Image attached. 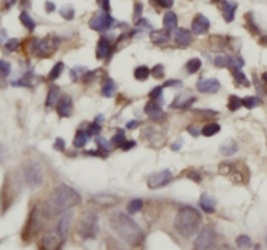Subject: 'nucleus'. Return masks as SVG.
<instances>
[{"label":"nucleus","instance_id":"473e14b6","mask_svg":"<svg viewBox=\"0 0 267 250\" xmlns=\"http://www.w3.org/2000/svg\"><path fill=\"white\" fill-rule=\"evenodd\" d=\"M151 75V72L146 65H141V67H137L134 71V77L138 80V81H145L149 78V76Z\"/></svg>","mask_w":267,"mask_h":250},{"label":"nucleus","instance_id":"c9c22d12","mask_svg":"<svg viewBox=\"0 0 267 250\" xmlns=\"http://www.w3.org/2000/svg\"><path fill=\"white\" fill-rule=\"evenodd\" d=\"M63 71H64V63H63V61H59V63H56V64L54 65V68L50 71V73H48V78H50L51 81H54V80L60 77L61 72Z\"/></svg>","mask_w":267,"mask_h":250},{"label":"nucleus","instance_id":"6ab92c4d","mask_svg":"<svg viewBox=\"0 0 267 250\" xmlns=\"http://www.w3.org/2000/svg\"><path fill=\"white\" fill-rule=\"evenodd\" d=\"M175 42L181 47H186L189 46L193 42V35L188 29H184V27H180V29H176L175 31Z\"/></svg>","mask_w":267,"mask_h":250},{"label":"nucleus","instance_id":"bf43d9fd","mask_svg":"<svg viewBox=\"0 0 267 250\" xmlns=\"http://www.w3.org/2000/svg\"><path fill=\"white\" fill-rule=\"evenodd\" d=\"M54 9H55V4L51 3V1H46V10H47L48 13L52 12Z\"/></svg>","mask_w":267,"mask_h":250},{"label":"nucleus","instance_id":"052dcab7","mask_svg":"<svg viewBox=\"0 0 267 250\" xmlns=\"http://www.w3.org/2000/svg\"><path fill=\"white\" fill-rule=\"evenodd\" d=\"M188 132H189L190 134L193 135V137H197V135L200 134V132H198V130H197V129L193 128V126H189V128H188Z\"/></svg>","mask_w":267,"mask_h":250},{"label":"nucleus","instance_id":"79ce46f5","mask_svg":"<svg viewBox=\"0 0 267 250\" xmlns=\"http://www.w3.org/2000/svg\"><path fill=\"white\" fill-rule=\"evenodd\" d=\"M60 14H61V17H64L65 20L69 21L75 17V9H73L72 7H69V5H67V7L61 8Z\"/></svg>","mask_w":267,"mask_h":250},{"label":"nucleus","instance_id":"6e6d98bb","mask_svg":"<svg viewBox=\"0 0 267 250\" xmlns=\"http://www.w3.org/2000/svg\"><path fill=\"white\" fill-rule=\"evenodd\" d=\"M142 4L141 3H135L134 4V17L135 18H138L142 13Z\"/></svg>","mask_w":267,"mask_h":250},{"label":"nucleus","instance_id":"f257e3e1","mask_svg":"<svg viewBox=\"0 0 267 250\" xmlns=\"http://www.w3.org/2000/svg\"><path fill=\"white\" fill-rule=\"evenodd\" d=\"M81 202V196L73 188L68 185L56 186L43 203L44 213L48 219L56 218Z\"/></svg>","mask_w":267,"mask_h":250},{"label":"nucleus","instance_id":"de8ad7c7","mask_svg":"<svg viewBox=\"0 0 267 250\" xmlns=\"http://www.w3.org/2000/svg\"><path fill=\"white\" fill-rule=\"evenodd\" d=\"M18 46H20V41L18 39H9V41L5 43V48H7L8 51H10V52H13V51H16L17 48H18Z\"/></svg>","mask_w":267,"mask_h":250},{"label":"nucleus","instance_id":"c03bdc74","mask_svg":"<svg viewBox=\"0 0 267 250\" xmlns=\"http://www.w3.org/2000/svg\"><path fill=\"white\" fill-rule=\"evenodd\" d=\"M151 75L155 78H162L164 76V67L162 64H156L151 69Z\"/></svg>","mask_w":267,"mask_h":250},{"label":"nucleus","instance_id":"603ef678","mask_svg":"<svg viewBox=\"0 0 267 250\" xmlns=\"http://www.w3.org/2000/svg\"><path fill=\"white\" fill-rule=\"evenodd\" d=\"M162 93H163V88H160V86H158V88H155V89H152L151 93H150V98L151 99L160 98Z\"/></svg>","mask_w":267,"mask_h":250},{"label":"nucleus","instance_id":"49530a36","mask_svg":"<svg viewBox=\"0 0 267 250\" xmlns=\"http://www.w3.org/2000/svg\"><path fill=\"white\" fill-rule=\"evenodd\" d=\"M95 142H97V145H98V149L110 151V143L107 139H105L103 137H98V138H95Z\"/></svg>","mask_w":267,"mask_h":250},{"label":"nucleus","instance_id":"5fc2aeb1","mask_svg":"<svg viewBox=\"0 0 267 250\" xmlns=\"http://www.w3.org/2000/svg\"><path fill=\"white\" fill-rule=\"evenodd\" d=\"M135 145H137V143H135V141H126L122 145V149L126 150V151H128V150L133 149Z\"/></svg>","mask_w":267,"mask_h":250},{"label":"nucleus","instance_id":"1a4fd4ad","mask_svg":"<svg viewBox=\"0 0 267 250\" xmlns=\"http://www.w3.org/2000/svg\"><path fill=\"white\" fill-rule=\"evenodd\" d=\"M116 24L115 18H112L110 13L103 12V10H98L92 16L90 21H89V26L92 27L93 30L97 31H105L110 27H112Z\"/></svg>","mask_w":267,"mask_h":250},{"label":"nucleus","instance_id":"a18cd8bd","mask_svg":"<svg viewBox=\"0 0 267 250\" xmlns=\"http://www.w3.org/2000/svg\"><path fill=\"white\" fill-rule=\"evenodd\" d=\"M186 175V177H189L190 180H193V181H196V183H201L202 181V177H201V175L197 171H194V169H189L188 172H184Z\"/></svg>","mask_w":267,"mask_h":250},{"label":"nucleus","instance_id":"b1692460","mask_svg":"<svg viewBox=\"0 0 267 250\" xmlns=\"http://www.w3.org/2000/svg\"><path fill=\"white\" fill-rule=\"evenodd\" d=\"M93 201H94L97 205L103 206V207H111L118 203V200H116L115 197L107 196V194H99V196H94L93 197Z\"/></svg>","mask_w":267,"mask_h":250},{"label":"nucleus","instance_id":"6e6552de","mask_svg":"<svg viewBox=\"0 0 267 250\" xmlns=\"http://www.w3.org/2000/svg\"><path fill=\"white\" fill-rule=\"evenodd\" d=\"M215 248H217V234L213 227H205L193 244V250H215Z\"/></svg>","mask_w":267,"mask_h":250},{"label":"nucleus","instance_id":"bb28decb","mask_svg":"<svg viewBox=\"0 0 267 250\" xmlns=\"http://www.w3.org/2000/svg\"><path fill=\"white\" fill-rule=\"evenodd\" d=\"M116 92V82L112 80V78H107L102 86V95L106 97V98H111L114 97Z\"/></svg>","mask_w":267,"mask_h":250},{"label":"nucleus","instance_id":"864d4df0","mask_svg":"<svg viewBox=\"0 0 267 250\" xmlns=\"http://www.w3.org/2000/svg\"><path fill=\"white\" fill-rule=\"evenodd\" d=\"M156 3L162 8H171L173 5V0H156Z\"/></svg>","mask_w":267,"mask_h":250},{"label":"nucleus","instance_id":"0e129e2a","mask_svg":"<svg viewBox=\"0 0 267 250\" xmlns=\"http://www.w3.org/2000/svg\"><path fill=\"white\" fill-rule=\"evenodd\" d=\"M180 146H181V142H177V143H173L172 150H179Z\"/></svg>","mask_w":267,"mask_h":250},{"label":"nucleus","instance_id":"c85d7f7f","mask_svg":"<svg viewBox=\"0 0 267 250\" xmlns=\"http://www.w3.org/2000/svg\"><path fill=\"white\" fill-rule=\"evenodd\" d=\"M237 150H239V146H237L236 142L232 141V139H230V141H226L223 145L220 146V152H222L224 156L234 155Z\"/></svg>","mask_w":267,"mask_h":250},{"label":"nucleus","instance_id":"338daca9","mask_svg":"<svg viewBox=\"0 0 267 250\" xmlns=\"http://www.w3.org/2000/svg\"><path fill=\"white\" fill-rule=\"evenodd\" d=\"M266 243H267V237H266Z\"/></svg>","mask_w":267,"mask_h":250},{"label":"nucleus","instance_id":"ea45409f","mask_svg":"<svg viewBox=\"0 0 267 250\" xmlns=\"http://www.w3.org/2000/svg\"><path fill=\"white\" fill-rule=\"evenodd\" d=\"M10 71H12V67L8 61L0 60V77H8L10 75Z\"/></svg>","mask_w":267,"mask_h":250},{"label":"nucleus","instance_id":"9d476101","mask_svg":"<svg viewBox=\"0 0 267 250\" xmlns=\"http://www.w3.org/2000/svg\"><path fill=\"white\" fill-rule=\"evenodd\" d=\"M63 244H64V240L56 232V230L48 231L42 237L39 243V250H61Z\"/></svg>","mask_w":267,"mask_h":250},{"label":"nucleus","instance_id":"423d86ee","mask_svg":"<svg viewBox=\"0 0 267 250\" xmlns=\"http://www.w3.org/2000/svg\"><path fill=\"white\" fill-rule=\"evenodd\" d=\"M59 42H60V39L55 35H48L43 39L34 38L29 44V50L35 56L46 58V56H50V55H52V52L56 51V48L59 47Z\"/></svg>","mask_w":267,"mask_h":250},{"label":"nucleus","instance_id":"cd10ccee","mask_svg":"<svg viewBox=\"0 0 267 250\" xmlns=\"http://www.w3.org/2000/svg\"><path fill=\"white\" fill-rule=\"evenodd\" d=\"M89 137H90V133L86 132V130H78L77 133H76V137H75V141H73V145H75L76 149H81V147H84L86 143H88L89 141Z\"/></svg>","mask_w":267,"mask_h":250},{"label":"nucleus","instance_id":"f704fd0d","mask_svg":"<svg viewBox=\"0 0 267 250\" xmlns=\"http://www.w3.org/2000/svg\"><path fill=\"white\" fill-rule=\"evenodd\" d=\"M143 207V201L135 198V200H132L131 202L127 205V210H128L129 214H137L139 213Z\"/></svg>","mask_w":267,"mask_h":250},{"label":"nucleus","instance_id":"39448f33","mask_svg":"<svg viewBox=\"0 0 267 250\" xmlns=\"http://www.w3.org/2000/svg\"><path fill=\"white\" fill-rule=\"evenodd\" d=\"M77 234L84 240H92L99 234L98 215L93 211H86L77 224Z\"/></svg>","mask_w":267,"mask_h":250},{"label":"nucleus","instance_id":"3c124183","mask_svg":"<svg viewBox=\"0 0 267 250\" xmlns=\"http://www.w3.org/2000/svg\"><path fill=\"white\" fill-rule=\"evenodd\" d=\"M54 149L55 150H58V151H63V150L65 149V142H64V139H61V138H56V139H55Z\"/></svg>","mask_w":267,"mask_h":250},{"label":"nucleus","instance_id":"20e7f679","mask_svg":"<svg viewBox=\"0 0 267 250\" xmlns=\"http://www.w3.org/2000/svg\"><path fill=\"white\" fill-rule=\"evenodd\" d=\"M48 218L44 213L43 203L41 205H35L31 210V213L29 214L27 222L24 227V232H22V239L25 241L31 240L39 231L43 228L44 223L47 222Z\"/></svg>","mask_w":267,"mask_h":250},{"label":"nucleus","instance_id":"e433bc0d","mask_svg":"<svg viewBox=\"0 0 267 250\" xmlns=\"http://www.w3.org/2000/svg\"><path fill=\"white\" fill-rule=\"evenodd\" d=\"M126 141V132L123 129H118L116 134L112 137V145H115L116 147H122V145Z\"/></svg>","mask_w":267,"mask_h":250},{"label":"nucleus","instance_id":"a878e982","mask_svg":"<svg viewBox=\"0 0 267 250\" xmlns=\"http://www.w3.org/2000/svg\"><path fill=\"white\" fill-rule=\"evenodd\" d=\"M163 25L167 30H175L176 26H177V16H176L175 12H172V10L166 12L164 17H163Z\"/></svg>","mask_w":267,"mask_h":250},{"label":"nucleus","instance_id":"f3484780","mask_svg":"<svg viewBox=\"0 0 267 250\" xmlns=\"http://www.w3.org/2000/svg\"><path fill=\"white\" fill-rule=\"evenodd\" d=\"M145 112L146 115L149 116L150 119H152V120H155V122L164 119V112H163L162 107H160L155 101H150L146 103Z\"/></svg>","mask_w":267,"mask_h":250},{"label":"nucleus","instance_id":"4c0bfd02","mask_svg":"<svg viewBox=\"0 0 267 250\" xmlns=\"http://www.w3.org/2000/svg\"><path fill=\"white\" fill-rule=\"evenodd\" d=\"M243 106V99H240L236 95H231L230 99H228V109L231 111H237Z\"/></svg>","mask_w":267,"mask_h":250},{"label":"nucleus","instance_id":"2eb2a0df","mask_svg":"<svg viewBox=\"0 0 267 250\" xmlns=\"http://www.w3.org/2000/svg\"><path fill=\"white\" fill-rule=\"evenodd\" d=\"M72 215L71 213H65L64 215H61V218L59 219L58 224H56V232L60 235V237L63 240H67L68 235H69V231H71V222H72Z\"/></svg>","mask_w":267,"mask_h":250},{"label":"nucleus","instance_id":"393cba45","mask_svg":"<svg viewBox=\"0 0 267 250\" xmlns=\"http://www.w3.org/2000/svg\"><path fill=\"white\" fill-rule=\"evenodd\" d=\"M110 50H111V46H110V42L107 41V38H101L98 42V46H97V51H95L97 58L105 59L110 54Z\"/></svg>","mask_w":267,"mask_h":250},{"label":"nucleus","instance_id":"ddd939ff","mask_svg":"<svg viewBox=\"0 0 267 250\" xmlns=\"http://www.w3.org/2000/svg\"><path fill=\"white\" fill-rule=\"evenodd\" d=\"M210 29V20L207 17H205L203 14L198 13L194 18H193L192 22V31L197 35H203L206 34Z\"/></svg>","mask_w":267,"mask_h":250},{"label":"nucleus","instance_id":"e2e57ef3","mask_svg":"<svg viewBox=\"0 0 267 250\" xmlns=\"http://www.w3.org/2000/svg\"><path fill=\"white\" fill-rule=\"evenodd\" d=\"M261 44H267V34L266 35H264V37L261 38V41H260Z\"/></svg>","mask_w":267,"mask_h":250},{"label":"nucleus","instance_id":"7c9ffc66","mask_svg":"<svg viewBox=\"0 0 267 250\" xmlns=\"http://www.w3.org/2000/svg\"><path fill=\"white\" fill-rule=\"evenodd\" d=\"M20 21L29 31H33L35 29V21L31 18L30 14L27 13L26 10H22L20 13Z\"/></svg>","mask_w":267,"mask_h":250},{"label":"nucleus","instance_id":"72a5a7b5","mask_svg":"<svg viewBox=\"0 0 267 250\" xmlns=\"http://www.w3.org/2000/svg\"><path fill=\"white\" fill-rule=\"evenodd\" d=\"M201 67H202V61H201V59L198 58L190 59V60L186 63V71L189 72L190 75L197 73V72L201 69Z\"/></svg>","mask_w":267,"mask_h":250},{"label":"nucleus","instance_id":"9b49d317","mask_svg":"<svg viewBox=\"0 0 267 250\" xmlns=\"http://www.w3.org/2000/svg\"><path fill=\"white\" fill-rule=\"evenodd\" d=\"M220 175L230 176V179L236 184L247 183V176L244 175L239 167H235L232 163H222L219 166Z\"/></svg>","mask_w":267,"mask_h":250},{"label":"nucleus","instance_id":"2f4dec72","mask_svg":"<svg viewBox=\"0 0 267 250\" xmlns=\"http://www.w3.org/2000/svg\"><path fill=\"white\" fill-rule=\"evenodd\" d=\"M219 132H220V125L215 124V123L206 124L202 128V130H201V133H202L205 137H213V135H215L217 133H219Z\"/></svg>","mask_w":267,"mask_h":250},{"label":"nucleus","instance_id":"8fccbe9b","mask_svg":"<svg viewBox=\"0 0 267 250\" xmlns=\"http://www.w3.org/2000/svg\"><path fill=\"white\" fill-rule=\"evenodd\" d=\"M101 129H102L101 128V123L95 120V122L93 123L92 125H90V128H89V133H90V134H93V135H97L99 132H101Z\"/></svg>","mask_w":267,"mask_h":250},{"label":"nucleus","instance_id":"680f3d73","mask_svg":"<svg viewBox=\"0 0 267 250\" xmlns=\"http://www.w3.org/2000/svg\"><path fill=\"white\" fill-rule=\"evenodd\" d=\"M219 250H235V249L234 248H231L230 245H227V244H223V245L219 248Z\"/></svg>","mask_w":267,"mask_h":250},{"label":"nucleus","instance_id":"0eeeda50","mask_svg":"<svg viewBox=\"0 0 267 250\" xmlns=\"http://www.w3.org/2000/svg\"><path fill=\"white\" fill-rule=\"evenodd\" d=\"M22 179L25 184L31 189H37L43 184L44 173L43 168L38 162H27L22 169Z\"/></svg>","mask_w":267,"mask_h":250},{"label":"nucleus","instance_id":"7ed1b4c3","mask_svg":"<svg viewBox=\"0 0 267 250\" xmlns=\"http://www.w3.org/2000/svg\"><path fill=\"white\" fill-rule=\"evenodd\" d=\"M202 223V215L194 207H181L177 211L173 222V228L180 236L189 239L196 234Z\"/></svg>","mask_w":267,"mask_h":250},{"label":"nucleus","instance_id":"4be33fe9","mask_svg":"<svg viewBox=\"0 0 267 250\" xmlns=\"http://www.w3.org/2000/svg\"><path fill=\"white\" fill-rule=\"evenodd\" d=\"M201 209L207 214L215 213V200L209 194H202L200 200Z\"/></svg>","mask_w":267,"mask_h":250},{"label":"nucleus","instance_id":"69168bd1","mask_svg":"<svg viewBox=\"0 0 267 250\" xmlns=\"http://www.w3.org/2000/svg\"><path fill=\"white\" fill-rule=\"evenodd\" d=\"M262 80H264V81L267 84V72H265L264 75H262Z\"/></svg>","mask_w":267,"mask_h":250},{"label":"nucleus","instance_id":"58836bf2","mask_svg":"<svg viewBox=\"0 0 267 250\" xmlns=\"http://www.w3.org/2000/svg\"><path fill=\"white\" fill-rule=\"evenodd\" d=\"M236 244L240 249H248L252 245V240L251 237L247 236V235H241L236 239Z\"/></svg>","mask_w":267,"mask_h":250},{"label":"nucleus","instance_id":"4468645a","mask_svg":"<svg viewBox=\"0 0 267 250\" xmlns=\"http://www.w3.org/2000/svg\"><path fill=\"white\" fill-rule=\"evenodd\" d=\"M220 89V82L217 78H207V80H201L197 84V90L203 94H214L218 93Z\"/></svg>","mask_w":267,"mask_h":250},{"label":"nucleus","instance_id":"f03ea898","mask_svg":"<svg viewBox=\"0 0 267 250\" xmlns=\"http://www.w3.org/2000/svg\"><path fill=\"white\" fill-rule=\"evenodd\" d=\"M110 224L114 232L131 247H139L143 243L145 235L142 228L127 214L115 213L110 218Z\"/></svg>","mask_w":267,"mask_h":250},{"label":"nucleus","instance_id":"4d7b16f0","mask_svg":"<svg viewBox=\"0 0 267 250\" xmlns=\"http://www.w3.org/2000/svg\"><path fill=\"white\" fill-rule=\"evenodd\" d=\"M175 85H181V81H177V80H168V81L164 82V88H169V86H175Z\"/></svg>","mask_w":267,"mask_h":250},{"label":"nucleus","instance_id":"c756f323","mask_svg":"<svg viewBox=\"0 0 267 250\" xmlns=\"http://www.w3.org/2000/svg\"><path fill=\"white\" fill-rule=\"evenodd\" d=\"M231 73L234 76L235 84L239 86V85H244V86H249V81L247 80L245 75L241 72V68H231Z\"/></svg>","mask_w":267,"mask_h":250},{"label":"nucleus","instance_id":"5701e85b","mask_svg":"<svg viewBox=\"0 0 267 250\" xmlns=\"http://www.w3.org/2000/svg\"><path fill=\"white\" fill-rule=\"evenodd\" d=\"M59 99H60V89L56 85H52L48 90L47 99H46V106L47 107H54L58 105Z\"/></svg>","mask_w":267,"mask_h":250},{"label":"nucleus","instance_id":"09e8293b","mask_svg":"<svg viewBox=\"0 0 267 250\" xmlns=\"http://www.w3.org/2000/svg\"><path fill=\"white\" fill-rule=\"evenodd\" d=\"M97 3L101 7V10L103 12H107L109 13L110 10H111V4H110V0H97Z\"/></svg>","mask_w":267,"mask_h":250},{"label":"nucleus","instance_id":"a211bd4d","mask_svg":"<svg viewBox=\"0 0 267 250\" xmlns=\"http://www.w3.org/2000/svg\"><path fill=\"white\" fill-rule=\"evenodd\" d=\"M239 4L234 0H224L223 5H222V13L226 22H232L235 20V12H236Z\"/></svg>","mask_w":267,"mask_h":250},{"label":"nucleus","instance_id":"dca6fc26","mask_svg":"<svg viewBox=\"0 0 267 250\" xmlns=\"http://www.w3.org/2000/svg\"><path fill=\"white\" fill-rule=\"evenodd\" d=\"M73 110V101L69 95H63L56 105V111L61 118H69Z\"/></svg>","mask_w":267,"mask_h":250},{"label":"nucleus","instance_id":"a19ab883","mask_svg":"<svg viewBox=\"0 0 267 250\" xmlns=\"http://www.w3.org/2000/svg\"><path fill=\"white\" fill-rule=\"evenodd\" d=\"M258 105H260V101H258V98H256V97H247V98L243 99V106L249 110L257 107Z\"/></svg>","mask_w":267,"mask_h":250},{"label":"nucleus","instance_id":"f8f14e48","mask_svg":"<svg viewBox=\"0 0 267 250\" xmlns=\"http://www.w3.org/2000/svg\"><path fill=\"white\" fill-rule=\"evenodd\" d=\"M172 180V172L169 169H163L159 172L152 173L147 179V186L149 189H159L169 184V181Z\"/></svg>","mask_w":267,"mask_h":250},{"label":"nucleus","instance_id":"aec40b11","mask_svg":"<svg viewBox=\"0 0 267 250\" xmlns=\"http://www.w3.org/2000/svg\"><path fill=\"white\" fill-rule=\"evenodd\" d=\"M150 39H151L152 43L155 44H166L171 39V33L167 29H164V30H154L150 33Z\"/></svg>","mask_w":267,"mask_h":250},{"label":"nucleus","instance_id":"37998d69","mask_svg":"<svg viewBox=\"0 0 267 250\" xmlns=\"http://www.w3.org/2000/svg\"><path fill=\"white\" fill-rule=\"evenodd\" d=\"M228 59H230V56H227V55H218L215 58V65L219 68L228 67Z\"/></svg>","mask_w":267,"mask_h":250},{"label":"nucleus","instance_id":"412c9836","mask_svg":"<svg viewBox=\"0 0 267 250\" xmlns=\"http://www.w3.org/2000/svg\"><path fill=\"white\" fill-rule=\"evenodd\" d=\"M194 102H196V98H194V97L181 94L179 95V97H176V99L172 102L171 107H172V109H185V107L192 106Z\"/></svg>","mask_w":267,"mask_h":250},{"label":"nucleus","instance_id":"13d9d810","mask_svg":"<svg viewBox=\"0 0 267 250\" xmlns=\"http://www.w3.org/2000/svg\"><path fill=\"white\" fill-rule=\"evenodd\" d=\"M138 125H139L138 120H131V122H129L128 124H127V128H128V129H134V128H137Z\"/></svg>","mask_w":267,"mask_h":250}]
</instances>
